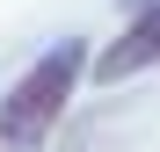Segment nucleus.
Returning <instances> with one entry per match:
<instances>
[{
    "mask_svg": "<svg viewBox=\"0 0 160 152\" xmlns=\"http://www.w3.org/2000/svg\"><path fill=\"white\" fill-rule=\"evenodd\" d=\"M80 72H88V44L58 36L0 94V152H44L51 131H58V116H66V101H73V87H80Z\"/></svg>",
    "mask_w": 160,
    "mask_h": 152,
    "instance_id": "nucleus-1",
    "label": "nucleus"
},
{
    "mask_svg": "<svg viewBox=\"0 0 160 152\" xmlns=\"http://www.w3.org/2000/svg\"><path fill=\"white\" fill-rule=\"evenodd\" d=\"M146 65H160V0H138V7H131V22L95 51L88 80L95 87H117V80H131V72H146Z\"/></svg>",
    "mask_w": 160,
    "mask_h": 152,
    "instance_id": "nucleus-2",
    "label": "nucleus"
}]
</instances>
